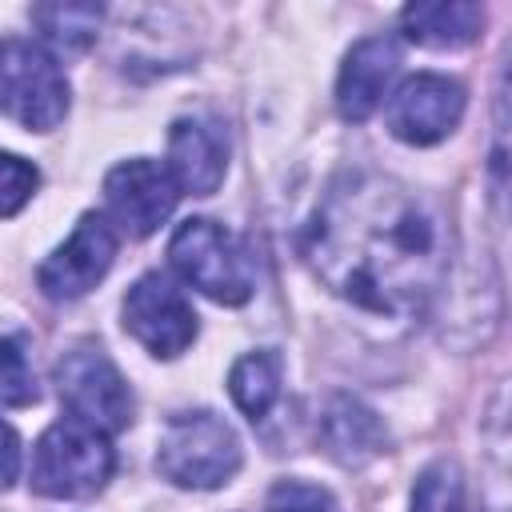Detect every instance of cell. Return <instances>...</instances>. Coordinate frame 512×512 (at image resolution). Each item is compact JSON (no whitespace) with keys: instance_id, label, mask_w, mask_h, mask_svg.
Instances as JSON below:
<instances>
[{"instance_id":"1","label":"cell","mask_w":512,"mask_h":512,"mask_svg":"<svg viewBox=\"0 0 512 512\" xmlns=\"http://www.w3.org/2000/svg\"><path fill=\"white\" fill-rule=\"evenodd\" d=\"M300 252L316 280L368 316L412 320L448 268L440 208L380 172H348L316 204Z\"/></svg>"},{"instance_id":"2","label":"cell","mask_w":512,"mask_h":512,"mask_svg":"<svg viewBox=\"0 0 512 512\" xmlns=\"http://www.w3.org/2000/svg\"><path fill=\"white\" fill-rule=\"evenodd\" d=\"M116 468L108 432L80 420H56L32 448V492L48 500H88L96 496Z\"/></svg>"},{"instance_id":"3","label":"cell","mask_w":512,"mask_h":512,"mask_svg":"<svg viewBox=\"0 0 512 512\" xmlns=\"http://www.w3.org/2000/svg\"><path fill=\"white\" fill-rule=\"evenodd\" d=\"M240 468V440L216 412H180L156 444V472L176 488H220Z\"/></svg>"},{"instance_id":"4","label":"cell","mask_w":512,"mask_h":512,"mask_svg":"<svg viewBox=\"0 0 512 512\" xmlns=\"http://www.w3.org/2000/svg\"><path fill=\"white\" fill-rule=\"evenodd\" d=\"M172 268L216 304H244L252 296V260L244 244L216 220L192 216L168 240Z\"/></svg>"},{"instance_id":"5","label":"cell","mask_w":512,"mask_h":512,"mask_svg":"<svg viewBox=\"0 0 512 512\" xmlns=\"http://www.w3.org/2000/svg\"><path fill=\"white\" fill-rule=\"evenodd\" d=\"M0 108L28 132H52L68 112V80L56 56L24 36L0 40Z\"/></svg>"},{"instance_id":"6","label":"cell","mask_w":512,"mask_h":512,"mask_svg":"<svg viewBox=\"0 0 512 512\" xmlns=\"http://www.w3.org/2000/svg\"><path fill=\"white\" fill-rule=\"evenodd\" d=\"M56 392L72 420L100 428V432H120L132 424V392L120 368L108 360L104 348L96 344H76L68 348L56 368H52Z\"/></svg>"},{"instance_id":"7","label":"cell","mask_w":512,"mask_h":512,"mask_svg":"<svg viewBox=\"0 0 512 512\" xmlns=\"http://www.w3.org/2000/svg\"><path fill=\"white\" fill-rule=\"evenodd\" d=\"M124 328L132 340H140L152 356H180L196 340V312L188 296L160 272L140 276L124 296Z\"/></svg>"},{"instance_id":"8","label":"cell","mask_w":512,"mask_h":512,"mask_svg":"<svg viewBox=\"0 0 512 512\" xmlns=\"http://www.w3.org/2000/svg\"><path fill=\"white\" fill-rule=\"evenodd\" d=\"M116 260V232L100 212H84L72 236L36 268V284L48 300H76L96 288Z\"/></svg>"},{"instance_id":"9","label":"cell","mask_w":512,"mask_h":512,"mask_svg":"<svg viewBox=\"0 0 512 512\" xmlns=\"http://www.w3.org/2000/svg\"><path fill=\"white\" fill-rule=\"evenodd\" d=\"M104 200L112 220L128 232V236H152L176 208L180 200V184L172 180L168 164L136 156L116 164L104 176Z\"/></svg>"},{"instance_id":"10","label":"cell","mask_w":512,"mask_h":512,"mask_svg":"<svg viewBox=\"0 0 512 512\" xmlns=\"http://www.w3.org/2000/svg\"><path fill=\"white\" fill-rule=\"evenodd\" d=\"M464 116V84L440 72L408 76L388 100V132L404 144H436Z\"/></svg>"},{"instance_id":"11","label":"cell","mask_w":512,"mask_h":512,"mask_svg":"<svg viewBox=\"0 0 512 512\" xmlns=\"http://www.w3.org/2000/svg\"><path fill=\"white\" fill-rule=\"evenodd\" d=\"M400 72V44L392 36H364L352 44V52L344 56L340 80H336V108L344 120L360 124L368 120L384 96L392 76Z\"/></svg>"},{"instance_id":"12","label":"cell","mask_w":512,"mask_h":512,"mask_svg":"<svg viewBox=\"0 0 512 512\" xmlns=\"http://www.w3.org/2000/svg\"><path fill=\"white\" fill-rule=\"evenodd\" d=\"M228 168V144L208 120H176L168 132V172L180 192L212 196Z\"/></svg>"},{"instance_id":"13","label":"cell","mask_w":512,"mask_h":512,"mask_svg":"<svg viewBox=\"0 0 512 512\" xmlns=\"http://www.w3.org/2000/svg\"><path fill=\"white\" fill-rule=\"evenodd\" d=\"M320 440L328 448L332 460H340L344 468H360L368 460H376L384 452V424L380 416L356 400V396H332L324 416H320Z\"/></svg>"},{"instance_id":"14","label":"cell","mask_w":512,"mask_h":512,"mask_svg":"<svg viewBox=\"0 0 512 512\" xmlns=\"http://www.w3.org/2000/svg\"><path fill=\"white\" fill-rule=\"evenodd\" d=\"M404 36L420 48H436V52H452L476 40L480 24H484V8L468 4V0H440V4H408L400 12Z\"/></svg>"},{"instance_id":"15","label":"cell","mask_w":512,"mask_h":512,"mask_svg":"<svg viewBox=\"0 0 512 512\" xmlns=\"http://www.w3.org/2000/svg\"><path fill=\"white\" fill-rule=\"evenodd\" d=\"M280 380H284V364L272 348H260V352H248L232 364L228 372V392H232V404L256 424L272 412V404L280 400Z\"/></svg>"},{"instance_id":"16","label":"cell","mask_w":512,"mask_h":512,"mask_svg":"<svg viewBox=\"0 0 512 512\" xmlns=\"http://www.w3.org/2000/svg\"><path fill=\"white\" fill-rule=\"evenodd\" d=\"M100 16H104V8H92V4H40V8H32V20L40 24L44 40L64 48V52L88 48L96 40Z\"/></svg>"},{"instance_id":"17","label":"cell","mask_w":512,"mask_h":512,"mask_svg":"<svg viewBox=\"0 0 512 512\" xmlns=\"http://www.w3.org/2000/svg\"><path fill=\"white\" fill-rule=\"evenodd\" d=\"M412 512H464V484L452 464H432L412 488Z\"/></svg>"},{"instance_id":"18","label":"cell","mask_w":512,"mask_h":512,"mask_svg":"<svg viewBox=\"0 0 512 512\" xmlns=\"http://www.w3.org/2000/svg\"><path fill=\"white\" fill-rule=\"evenodd\" d=\"M40 388H36V376L28 368V356L16 340L0 336V404L4 408H28L36 404Z\"/></svg>"},{"instance_id":"19","label":"cell","mask_w":512,"mask_h":512,"mask_svg":"<svg viewBox=\"0 0 512 512\" xmlns=\"http://www.w3.org/2000/svg\"><path fill=\"white\" fill-rule=\"evenodd\" d=\"M36 184H40L36 164H28L24 156L0 152V216H16L32 200Z\"/></svg>"},{"instance_id":"20","label":"cell","mask_w":512,"mask_h":512,"mask_svg":"<svg viewBox=\"0 0 512 512\" xmlns=\"http://www.w3.org/2000/svg\"><path fill=\"white\" fill-rule=\"evenodd\" d=\"M268 512H340L328 488L308 480H280L268 492Z\"/></svg>"},{"instance_id":"21","label":"cell","mask_w":512,"mask_h":512,"mask_svg":"<svg viewBox=\"0 0 512 512\" xmlns=\"http://www.w3.org/2000/svg\"><path fill=\"white\" fill-rule=\"evenodd\" d=\"M16 476H20V436L12 424L0 420V492L12 488Z\"/></svg>"}]
</instances>
